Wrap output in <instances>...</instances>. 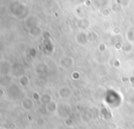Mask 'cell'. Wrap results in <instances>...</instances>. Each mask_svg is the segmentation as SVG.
<instances>
[{
	"label": "cell",
	"mask_w": 134,
	"mask_h": 129,
	"mask_svg": "<svg viewBox=\"0 0 134 129\" xmlns=\"http://www.w3.org/2000/svg\"><path fill=\"white\" fill-rule=\"evenodd\" d=\"M120 27H114L113 28V33L114 34H120Z\"/></svg>",
	"instance_id": "6da1fadb"
},
{
	"label": "cell",
	"mask_w": 134,
	"mask_h": 129,
	"mask_svg": "<svg viewBox=\"0 0 134 129\" xmlns=\"http://www.w3.org/2000/svg\"><path fill=\"white\" fill-rule=\"evenodd\" d=\"M131 129H134V122H133V123H131Z\"/></svg>",
	"instance_id": "277c9868"
},
{
	"label": "cell",
	"mask_w": 134,
	"mask_h": 129,
	"mask_svg": "<svg viewBox=\"0 0 134 129\" xmlns=\"http://www.w3.org/2000/svg\"><path fill=\"white\" fill-rule=\"evenodd\" d=\"M122 47V45L120 44V43H119V44L116 45V48H121Z\"/></svg>",
	"instance_id": "3957f363"
},
{
	"label": "cell",
	"mask_w": 134,
	"mask_h": 129,
	"mask_svg": "<svg viewBox=\"0 0 134 129\" xmlns=\"http://www.w3.org/2000/svg\"><path fill=\"white\" fill-rule=\"evenodd\" d=\"M106 49V46H105V44H100L99 45V50L100 51H103V50Z\"/></svg>",
	"instance_id": "7a4b0ae2"
},
{
	"label": "cell",
	"mask_w": 134,
	"mask_h": 129,
	"mask_svg": "<svg viewBox=\"0 0 134 129\" xmlns=\"http://www.w3.org/2000/svg\"><path fill=\"white\" fill-rule=\"evenodd\" d=\"M117 129H121V128H117Z\"/></svg>",
	"instance_id": "5b68a950"
}]
</instances>
